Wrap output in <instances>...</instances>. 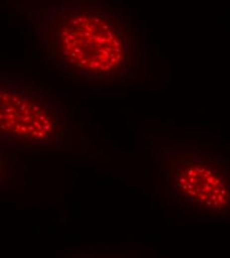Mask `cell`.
I'll return each mask as SVG.
<instances>
[{
  "mask_svg": "<svg viewBox=\"0 0 230 258\" xmlns=\"http://www.w3.org/2000/svg\"><path fill=\"white\" fill-rule=\"evenodd\" d=\"M54 34L65 64L89 79H114L131 64L129 40L99 14L67 13Z\"/></svg>",
  "mask_w": 230,
  "mask_h": 258,
  "instance_id": "1",
  "label": "cell"
},
{
  "mask_svg": "<svg viewBox=\"0 0 230 258\" xmlns=\"http://www.w3.org/2000/svg\"><path fill=\"white\" fill-rule=\"evenodd\" d=\"M165 183L178 206L197 215L229 214V164L213 151L174 152L166 158Z\"/></svg>",
  "mask_w": 230,
  "mask_h": 258,
  "instance_id": "2",
  "label": "cell"
}]
</instances>
